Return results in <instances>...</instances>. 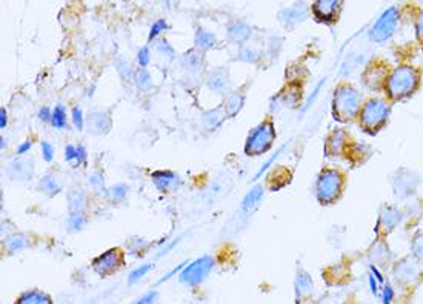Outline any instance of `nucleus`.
<instances>
[{
    "label": "nucleus",
    "mask_w": 423,
    "mask_h": 304,
    "mask_svg": "<svg viewBox=\"0 0 423 304\" xmlns=\"http://www.w3.org/2000/svg\"><path fill=\"white\" fill-rule=\"evenodd\" d=\"M39 188H40V191L45 192L48 197H54V195H57V194L62 191V186H60V183L57 181V178H56L54 175H47V177H43V178L40 180V183H39Z\"/></svg>",
    "instance_id": "a878e982"
},
{
    "label": "nucleus",
    "mask_w": 423,
    "mask_h": 304,
    "mask_svg": "<svg viewBox=\"0 0 423 304\" xmlns=\"http://www.w3.org/2000/svg\"><path fill=\"white\" fill-rule=\"evenodd\" d=\"M86 226V217L83 212H76V214H70L68 218V229L71 232H79Z\"/></svg>",
    "instance_id": "7c9ffc66"
},
{
    "label": "nucleus",
    "mask_w": 423,
    "mask_h": 304,
    "mask_svg": "<svg viewBox=\"0 0 423 304\" xmlns=\"http://www.w3.org/2000/svg\"><path fill=\"white\" fill-rule=\"evenodd\" d=\"M411 247H412L414 255H415L420 261H423V232H417V233L412 237Z\"/></svg>",
    "instance_id": "72a5a7b5"
},
{
    "label": "nucleus",
    "mask_w": 423,
    "mask_h": 304,
    "mask_svg": "<svg viewBox=\"0 0 423 304\" xmlns=\"http://www.w3.org/2000/svg\"><path fill=\"white\" fill-rule=\"evenodd\" d=\"M262 197H263V188L262 186L253 188L247 194V197L243 198V201H242V211L243 212H251L259 204V201L262 200Z\"/></svg>",
    "instance_id": "4be33fe9"
},
{
    "label": "nucleus",
    "mask_w": 423,
    "mask_h": 304,
    "mask_svg": "<svg viewBox=\"0 0 423 304\" xmlns=\"http://www.w3.org/2000/svg\"><path fill=\"white\" fill-rule=\"evenodd\" d=\"M51 123L57 129H63L66 126V109L62 105H57L53 111V120Z\"/></svg>",
    "instance_id": "2f4dec72"
},
{
    "label": "nucleus",
    "mask_w": 423,
    "mask_h": 304,
    "mask_svg": "<svg viewBox=\"0 0 423 304\" xmlns=\"http://www.w3.org/2000/svg\"><path fill=\"white\" fill-rule=\"evenodd\" d=\"M345 177L340 171L334 168L323 169L316 181V197L322 204L336 203L343 191Z\"/></svg>",
    "instance_id": "20e7f679"
},
{
    "label": "nucleus",
    "mask_w": 423,
    "mask_h": 304,
    "mask_svg": "<svg viewBox=\"0 0 423 304\" xmlns=\"http://www.w3.org/2000/svg\"><path fill=\"white\" fill-rule=\"evenodd\" d=\"M7 123H8V115H7V111L2 109L0 111V129H5L7 128Z\"/></svg>",
    "instance_id": "3c124183"
},
{
    "label": "nucleus",
    "mask_w": 423,
    "mask_h": 304,
    "mask_svg": "<svg viewBox=\"0 0 423 304\" xmlns=\"http://www.w3.org/2000/svg\"><path fill=\"white\" fill-rule=\"evenodd\" d=\"M227 33H228V37L233 40V42H245V40H248L250 37H251V33H253V30H251V27L250 25H247L245 22H239V20H236V22H233V24H230L228 25V28H227Z\"/></svg>",
    "instance_id": "6ab92c4d"
},
{
    "label": "nucleus",
    "mask_w": 423,
    "mask_h": 304,
    "mask_svg": "<svg viewBox=\"0 0 423 304\" xmlns=\"http://www.w3.org/2000/svg\"><path fill=\"white\" fill-rule=\"evenodd\" d=\"M117 71H119V74H120L123 79H129L131 76H134L132 68H131V65H129L128 62H119V63H117Z\"/></svg>",
    "instance_id": "a19ab883"
},
{
    "label": "nucleus",
    "mask_w": 423,
    "mask_h": 304,
    "mask_svg": "<svg viewBox=\"0 0 423 304\" xmlns=\"http://www.w3.org/2000/svg\"><path fill=\"white\" fill-rule=\"evenodd\" d=\"M39 119L43 120V122H50L53 120V111L48 108V106H43L40 111H39Z\"/></svg>",
    "instance_id": "09e8293b"
},
{
    "label": "nucleus",
    "mask_w": 423,
    "mask_h": 304,
    "mask_svg": "<svg viewBox=\"0 0 423 304\" xmlns=\"http://www.w3.org/2000/svg\"><path fill=\"white\" fill-rule=\"evenodd\" d=\"M31 146H33V143H31L30 140H27V142L20 143V145H19V148H17V154H19V155H24V154L30 152Z\"/></svg>",
    "instance_id": "8fccbe9b"
},
{
    "label": "nucleus",
    "mask_w": 423,
    "mask_h": 304,
    "mask_svg": "<svg viewBox=\"0 0 423 304\" xmlns=\"http://www.w3.org/2000/svg\"><path fill=\"white\" fill-rule=\"evenodd\" d=\"M157 301H159L157 290H149V292L143 293L142 296H139L137 299H134L131 304H157Z\"/></svg>",
    "instance_id": "c9c22d12"
},
{
    "label": "nucleus",
    "mask_w": 423,
    "mask_h": 304,
    "mask_svg": "<svg viewBox=\"0 0 423 304\" xmlns=\"http://www.w3.org/2000/svg\"><path fill=\"white\" fill-rule=\"evenodd\" d=\"M76 157H77V146L68 145L65 148V160L66 161H76Z\"/></svg>",
    "instance_id": "a18cd8bd"
},
{
    "label": "nucleus",
    "mask_w": 423,
    "mask_h": 304,
    "mask_svg": "<svg viewBox=\"0 0 423 304\" xmlns=\"http://www.w3.org/2000/svg\"><path fill=\"white\" fill-rule=\"evenodd\" d=\"M93 304H96V302H93Z\"/></svg>",
    "instance_id": "4d7b16f0"
},
{
    "label": "nucleus",
    "mask_w": 423,
    "mask_h": 304,
    "mask_svg": "<svg viewBox=\"0 0 423 304\" xmlns=\"http://www.w3.org/2000/svg\"><path fill=\"white\" fill-rule=\"evenodd\" d=\"M224 117H225V115H224V112H222L220 108L213 109V111H208V112L203 114V125H205L208 129H214V128H217V126L222 123Z\"/></svg>",
    "instance_id": "bb28decb"
},
{
    "label": "nucleus",
    "mask_w": 423,
    "mask_h": 304,
    "mask_svg": "<svg viewBox=\"0 0 423 304\" xmlns=\"http://www.w3.org/2000/svg\"><path fill=\"white\" fill-rule=\"evenodd\" d=\"M308 17V10L303 4H296L290 8H285L280 14L279 19L282 22V25L288 30L296 28L299 24H302L305 19Z\"/></svg>",
    "instance_id": "ddd939ff"
},
{
    "label": "nucleus",
    "mask_w": 423,
    "mask_h": 304,
    "mask_svg": "<svg viewBox=\"0 0 423 304\" xmlns=\"http://www.w3.org/2000/svg\"><path fill=\"white\" fill-rule=\"evenodd\" d=\"M88 128L91 132L94 134H106L111 129V117L108 112H102V111H96L93 114H90L88 119Z\"/></svg>",
    "instance_id": "2eb2a0df"
},
{
    "label": "nucleus",
    "mask_w": 423,
    "mask_h": 304,
    "mask_svg": "<svg viewBox=\"0 0 423 304\" xmlns=\"http://www.w3.org/2000/svg\"><path fill=\"white\" fill-rule=\"evenodd\" d=\"M421 71L411 65H400L391 69L386 85L385 94L389 102H402L409 99L420 86Z\"/></svg>",
    "instance_id": "f257e3e1"
},
{
    "label": "nucleus",
    "mask_w": 423,
    "mask_h": 304,
    "mask_svg": "<svg viewBox=\"0 0 423 304\" xmlns=\"http://www.w3.org/2000/svg\"><path fill=\"white\" fill-rule=\"evenodd\" d=\"M369 269H371V273L375 276V279H377L379 283H383V275L380 273V270H379L374 264H371V266H369Z\"/></svg>",
    "instance_id": "603ef678"
},
{
    "label": "nucleus",
    "mask_w": 423,
    "mask_h": 304,
    "mask_svg": "<svg viewBox=\"0 0 423 304\" xmlns=\"http://www.w3.org/2000/svg\"><path fill=\"white\" fill-rule=\"evenodd\" d=\"M88 181H90L91 188H93V189H96V191H100V189L103 188V184H105V178H103V175H102V174H99V172L91 174Z\"/></svg>",
    "instance_id": "ea45409f"
},
{
    "label": "nucleus",
    "mask_w": 423,
    "mask_h": 304,
    "mask_svg": "<svg viewBox=\"0 0 423 304\" xmlns=\"http://www.w3.org/2000/svg\"><path fill=\"white\" fill-rule=\"evenodd\" d=\"M30 238L27 235H22V233H17V235H11L5 240V249L10 252V253H14V252H20L27 247H30Z\"/></svg>",
    "instance_id": "412c9836"
},
{
    "label": "nucleus",
    "mask_w": 423,
    "mask_h": 304,
    "mask_svg": "<svg viewBox=\"0 0 423 304\" xmlns=\"http://www.w3.org/2000/svg\"><path fill=\"white\" fill-rule=\"evenodd\" d=\"M213 267H214V258L209 255H203V256L197 258L195 261L186 264L182 269V272L179 273L180 283H183L189 287L198 286L208 278Z\"/></svg>",
    "instance_id": "423d86ee"
},
{
    "label": "nucleus",
    "mask_w": 423,
    "mask_h": 304,
    "mask_svg": "<svg viewBox=\"0 0 423 304\" xmlns=\"http://www.w3.org/2000/svg\"><path fill=\"white\" fill-rule=\"evenodd\" d=\"M243 102H245V96H243V94L233 92V94L225 100V114H227L228 117L236 115V114L242 109Z\"/></svg>",
    "instance_id": "393cba45"
},
{
    "label": "nucleus",
    "mask_w": 423,
    "mask_h": 304,
    "mask_svg": "<svg viewBox=\"0 0 423 304\" xmlns=\"http://www.w3.org/2000/svg\"><path fill=\"white\" fill-rule=\"evenodd\" d=\"M108 198L111 200V201H122V200H125V197H126V194H128V186L126 184H114V186H111L109 189H108Z\"/></svg>",
    "instance_id": "473e14b6"
},
{
    "label": "nucleus",
    "mask_w": 423,
    "mask_h": 304,
    "mask_svg": "<svg viewBox=\"0 0 423 304\" xmlns=\"http://www.w3.org/2000/svg\"><path fill=\"white\" fill-rule=\"evenodd\" d=\"M392 298H394V289L389 284H386L383 287V304H391Z\"/></svg>",
    "instance_id": "de8ad7c7"
},
{
    "label": "nucleus",
    "mask_w": 423,
    "mask_h": 304,
    "mask_svg": "<svg viewBox=\"0 0 423 304\" xmlns=\"http://www.w3.org/2000/svg\"><path fill=\"white\" fill-rule=\"evenodd\" d=\"M294 286H296V295H297V298H306L314 290V281H313L311 275L308 272L302 270V269L297 272Z\"/></svg>",
    "instance_id": "a211bd4d"
},
{
    "label": "nucleus",
    "mask_w": 423,
    "mask_h": 304,
    "mask_svg": "<svg viewBox=\"0 0 423 304\" xmlns=\"http://www.w3.org/2000/svg\"><path fill=\"white\" fill-rule=\"evenodd\" d=\"M389 114H391L389 102L380 97H374L366 100V103H363L359 112V122L365 132H368L369 135H374L386 125Z\"/></svg>",
    "instance_id": "7ed1b4c3"
},
{
    "label": "nucleus",
    "mask_w": 423,
    "mask_h": 304,
    "mask_svg": "<svg viewBox=\"0 0 423 304\" xmlns=\"http://www.w3.org/2000/svg\"><path fill=\"white\" fill-rule=\"evenodd\" d=\"M182 66H183L186 71H189V73H195V71H198L200 66H202V57H200L197 53H194V51L186 53V54L182 57Z\"/></svg>",
    "instance_id": "cd10ccee"
},
{
    "label": "nucleus",
    "mask_w": 423,
    "mask_h": 304,
    "mask_svg": "<svg viewBox=\"0 0 423 304\" xmlns=\"http://www.w3.org/2000/svg\"><path fill=\"white\" fill-rule=\"evenodd\" d=\"M154 186L159 191H171L175 189L180 183V178L177 174L171 172V171H155L151 175Z\"/></svg>",
    "instance_id": "4468645a"
},
{
    "label": "nucleus",
    "mask_w": 423,
    "mask_h": 304,
    "mask_svg": "<svg viewBox=\"0 0 423 304\" xmlns=\"http://www.w3.org/2000/svg\"><path fill=\"white\" fill-rule=\"evenodd\" d=\"M5 146H7V142H5V138H2V149H4Z\"/></svg>",
    "instance_id": "5fc2aeb1"
},
{
    "label": "nucleus",
    "mask_w": 423,
    "mask_h": 304,
    "mask_svg": "<svg viewBox=\"0 0 423 304\" xmlns=\"http://www.w3.org/2000/svg\"><path fill=\"white\" fill-rule=\"evenodd\" d=\"M154 269V264L152 263H146V264H140L139 267H136L134 270L129 272L128 275V284H134L137 281H140L145 275H148L149 270Z\"/></svg>",
    "instance_id": "c756f323"
},
{
    "label": "nucleus",
    "mask_w": 423,
    "mask_h": 304,
    "mask_svg": "<svg viewBox=\"0 0 423 304\" xmlns=\"http://www.w3.org/2000/svg\"><path fill=\"white\" fill-rule=\"evenodd\" d=\"M8 174L14 180H28L34 174V166L28 160H13L8 165Z\"/></svg>",
    "instance_id": "dca6fc26"
},
{
    "label": "nucleus",
    "mask_w": 423,
    "mask_h": 304,
    "mask_svg": "<svg viewBox=\"0 0 423 304\" xmlns=\"http://www.w3.org/2000/svg\"><path fill=\"white\" fill-rule=\"evenodd\" d=\"M400 211L395 206H383L379 215V221L375 226V235L377 238H382L385 235H388L389 232H392L397 224L400 223Z\"/></svg>",
    "instance_id": "9d476101"
},
{
    "label": "nucleus",
    "mask_w": 423,
    "mask_h": 304,
    "mask_svg": "<svg viewBox=\"0 0 423 304\" xmlns=\"http://www.w3.org/2000/svg\"><path fill=\"white\" fill-rule=\"evenodd\" d=\"M42 155L45 158V161H51L54 158V148L53 145H50L48 142L42 143Z\"/></svg>",
    "instance_id": "37998d69"
},
{
    "label": "nucleus",
    "mask_w": 423,
    "mask_h": 304,
    "mask_svg": "<svg viewBox=\"0 0 423 304\" xmlns=\"http://www.w3.org/2000/svg\"><path fill=\"white\" fill-rule=\"evenodd\" d=\"M149 60H151L149 50H148V48H142V50H139V53H137V62H139V65H140L142 68H145V66L149 63Z\"/></svg>",
    "instance_id": "79ce46f5"
},
{
    "label": "nucleus",
    "mask_w": 423,
    "mask_h": 304,
    "mask_svg": "<svg viewBox=\"0 0 423 304\" xmlns=\"http://www.w3.org/2000/svg\"><path fill=\"white\" fill-rule=\"evenodd\" d=\"M123 264V253L120 249H109L93 260V269L100 276H109L116 273Z\"/></svg>",
    "instance_id": "1a4fd4ad"
},
{
    "label": "nucleus",
    "mask_w": 423,
    "mask_h": 304,
    "mask_svg": "<svg viewBox=\"0 0 423 304\" xmlns=\"http://www.w3.org/2000/svg\"><path fill=\"white\" fill-rule=\"evenodd\" d=\"M389 73H391V68L388 65V62H385L382 59H375L371 63H368V66L365 68V71L362 74L363 85L369 91H374V92L383 91Z\"/></svg>",
    "instance_id": "0eeeda50"
},
{
    "label": "nucleus",
    "mask_w": 423,
    "mask_h": 304,
    "mask_svg": "<svg viewBox=\"0 0 423 304\" xmlns=\"http://www.w3.org/2000/svg\"><path fill=\"white\" fill-rule=\"evenodd\" d=\"M195 46L202 51H206V50H211L214 45H216V36L213 33H209L206 30H197L195 33Z\"/></svg>",
    "instance_id": "b1692460"
},
{
    "label": "nucleus",
    "mask_w": 423,
    "mask_h": 304,
    "mask_svg": "<svg viewBox=\"0 0 423 304\" xmlns=\"http://www.w3.org/2000/svg\"><path fill=\"white\" fill-rule=\"evenodd\" d=\"M68 209L71 214L83 212L86 209V195L79 191H73L68 194Z\"/></svg>",
    "instance_id": "5701e85b"
},
{
    "label": "nucleus",
    "mask_w": 423,
    "mask_h": 304,
    "mask_svg": "<svg viewBox=\"0 0 423 304\" xmlns=\"http://www.w3.org/2000/svg\"><path fill=\"white\" fill-rule=\"evenodd\" d=\"M415 33L420 42H423V10L417 14V20H415Z\"/></svg>",
    "instance_id": "c03bdc74"
},
{
    "label": "nucleus",
    "mask_w": 423,
    "mask_h": 304,
    "mask_svg": "<svg viewBox=\"0 0 423 304\" xmlns=\"http://www.w3.org/2000/svg\"><path fill=\"white\" fill-rule=\"evenodd\" d=\"M349 145H351V142H349L348 132L345 129H336L326 138L325 152L328 157H339L343 152H346Z\"/></svg>",
    "instance_id": "f8f14e48"
},
{
    "label": "nucleus",
    "mask_w": 423,
    "mask_h": 304,
    "mask_svg": "<svg viewBox=\"0 0 423 304\" xmlns=\"http://www.w3.org/2000/svg\"><path fill=\"white\" fill-rule=\"evenodd\" d=\"M363 96L362 92L354 88L352 85L342 83L336 88L334 97H332V114L334 119L339 122H352L355 117H359V112L363 106Z\"/></svg>",
    "instance_id": "f03ea898"
},
{
    "label": "nucleus",
    "mask_w": 423,
    "mask_h": 304,
    "mask_svg": "<svg viewBox=\"0 0 423 304\" xmlns=\"http://www.w3.org/2000/svg\"><path fill=\"white\" fill-rule=\"evenodd\" d=\"M276 140V129L271 122H262L253 132L248 135L245 143L247 155H260L265 154Z\"/></svg>",
    "instance_id": "39448f33"
},
{
    "label": "nucleus",
    "mask_w": 423,
    "mask_h": 304,
    "mask_svg": "<svg viewBox=\"0 0 423 304\" xmlns=\"http://www.w3.org/2000/svg\"><path fill=\"white\" fill-rule=\"evenodd\" d=\"M157 51L160 56L166 57V59H172L174 57V48L168 43V40H160L157 45Z\"/></svg>",
    "instance_id": "e433bc0d"
},
{
    "label": "nucleus",
    "mask_w": 423,
    "mask_h": 304,
    "mask_svg": "<svg viewBox=\"0 0 423 304\" xmlns=\"http://www.w3.org/2000/svg\"><path fill=\"white\" fill-rule=\"evenodd\" d=\"M14 304H53V298L43 290L31 289L20 293Z\"/></svg>",
    "instance_id": "f3484780"
},
{
    "label": "nucleus",
    "mask_w": 423,
    "mask_h": 304,
    "mask_svg": "<svg viewBox=\"0 0 423 304\" xmlns=\"http://www.w3.org/2000/svg\"><path fill=\"white\" fill-rule=\"evenodd\" d=\"M134 82L137 85L139 89L142 91H148L152 86V80H151V74L145 69V68H139L137 71H134Z\"/></svg>",
    "instance_id": "c85d7f7f"
},
{
    "label": "nucleus",
    "mask_w": 423,
    "mask_h": 304,
    "mask_svg": "<svg viewBox=\"0 0 423 304\" xmlns=\"http://www.w3.org/2000/svg\"><path fill=\"white\" fill-rule=\"evenodd\" d=\"M166 2H169V0H166Z\"/></svg>",
    "instance_id": "6e6d98bb"
},
{
    "label": "nucleus",
    "mask_w": 423,
    "mask_h": 304,
    "mask_svg": "<svg viewBox=\"0 0 423 304\" xmlns=\"http://www.w3.org/2000/svg\"><path fill=\"white\" fill-rule=\"evenodd\" d=\"M86 161V149L83 146H77V157H76V165L74 166H80Z\"/></svg>",
    "instance_id": "49530a36"
},
{
    "label": "nucleus",
    "mask_w": 423,
    "mask_h": 304,
    "mask_svg": "<svg viewBox=\"0 0 423 304\" xmlns=\"http://www.w3.org/2000/svg\"><path fill=\"white\" fill-rule=\"evenodd\" d=\"M230 85V79L227 71L224 69H217L214 73H211V76L208 77V88L214 92H224Z\"/></svg>",
    "instance_id": "aec40b11"
},
{
    "label": "nucleus",
    "mask_w": 423,
    "mask_h": 304,
    "mask_svg": "<svg viewBox=\"0 0 423 304\" xmlns=\"http://www.w3.org/2000/svg\"><path fill=\"white\" fill-rule=\"evenodd\" d=\"M166 27H168V25H166V22H165L163 19L157 20V22H155V24L152 25L151 31H149L148 40H149V42H152V40H154V39H155V37H157V36H159V34H160L162 31H165V30H166Z\"/></svg>",
    "instance_id": "4c0bfd02"
},
{
    "label": "nucleus",
    "mask_w": 423,
    "mask_h": 304,
    "mask_svg": "<svg viewBox=\"0 0 423 304\" xmlns=\"http://www.w3.org/2000/svg\"><path fill=\"white\" fill-rule=\"evenodd\" d=\"M237 54H239L237 59L242 60V62H247V63H254L259 59V53L256 50H253V48H248V46L242 48Z\"/></svg>",
    "instance_id": "f704fd0d"
},
{
    "label": "nucleus",
    "mask_w": 423,
    "mask_h": 304,
    "mask_svg": "<svg viewBox=\"0 0 423 304\" xmlns=\"http://www.w3.org/2000/svg\"><path fill=\"white\" fill-rule=\"evenodd\" d=\"M398 22V11L397 8L391 7L388 8L375 22V25L369 31V39L375 43H383L386 42L395 31Z\"/></svg>",
    "instance_id": "6e6552de"
},
{
    "label": "nucleus",
    "mask_w": 423,
    "mask_h": 304,
    "mask_svg": "<svg viewBox=\"0 0 423 304\" xmlns=\"http://www.w3.org/2000/svg\"><path fill=\"white\" fill-rule=\"evenodd\" d=\"M71 114H73L71 117H73V123H74L76 129L82 131L83 129V112H82V109L79 106H74Z\"/></svg>",
    "instance_id": "58836bf2"
},
{
    "label": "nucleus",
    "mask_w": 423,
    "mask_h": 304,
    "mask_svg": "<svg viewBox=\"0 0 423 304\" xmlns=\"http://www.w3.org/2000/svg\"><path fill=\"white\" fill-rule=\"evenodd\" d=\"M368 279H369V287H371V292H372V293H377V292H379V287H377V279L374 278V275H372V273H369Z\"/></svg>",
    "instance_id": "864d4df0"
},
{
    "label": "nucleus",
    "mask_w": 423,
    "mask_h": 304,
    "mask_svg": "<svg viewBox=\"0 0 423 304\" xmlns=\"http://www.w3.org/2000/svg\"><path fill=\"white\" fill-rule=\"evenodd\" d=\"M342 8V0H316L313 5V13L317 20L331 24L337 19Z\"/></svg>",
    "instance_id": "9b49d317"
}]
</instances>
